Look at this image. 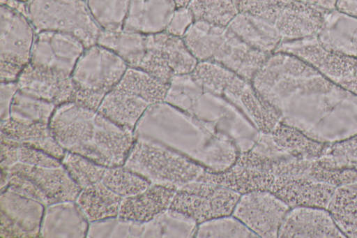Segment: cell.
I'll list each match as a JSON object with an SVG mask.
<instances>
[{
  "mask_svg": "<svg viewBox=\"0 0 357 238\" xmlns=\"http://www.w3.org/2000/svg\"><path fill=\"white\" fill-rule=\"evenodd\" d=\"M252 83L281 122L312 139L335 143L357 135V96L294 55L272 53Z\"/></svg>",
  "mask_w": 357,
  "mask_h": 238,
  "instance_id": "1",
  "label": "cell"
},
{
  "mask_svg": "<svg viewBox=\"0 0 357 238\" xmlns=\"http://www.w3.org/2000/svg\"><path fill=\"white\" fill-rule=\"evenodd\" d=\"M135 139L155 141L182 152L206 170L222 171L235 163L240 153L230 137L212 125L163 101L149 105L133 131Z\"/></svg>",
  "mask_w": 357,
  "mask_h": 238,
  "instance_id": "2",
  "label": "cell"
},
{
  "mask_svg": "<svg viewBox=\"0 0 357 238\" xmlns=\"http://www.w3.org/2000/svg\"><path fill=\"white\" fill-rule=\"evenodd\" d=\"M151 184L178 190L206 170L187 156L159 142L136 138L123 164Z\"/></svg>",
  "mask_w": 357,
  "mask_h": 238,
  "instance_id": "3",
  "label": "cell"
},
{
  "mask_svg": "<svg viewBox=\"0 0 357 238\" xmlns=\"http://www.w3.org/2000/svg\"><path fill=\"white\" fill-rule=\"evenodd\" d=\"M128 68L119 55L105 47L96 43L85 48L72 73L75 86L72 101L97 111Z\"/></svg>",
  "mask_w": 357,
  "mask_h": 238,
  "instance_id": "4",
  "label": "cell"
},
{
  "mask_svg": "<svg viewBox=\"0 0 357 238\" xmlns=\"http://www.w3.org/2000/svg\"><path fill=\"white\" fill-rule=\"evenodd\" d=\"M28 17L37 33L59 31L73 35L85 47L97 43L102 29L85 0H31Z\"/></svg>",
  "mask_w": 357,
  "mask_h": 238,
  "instance_id": "5",
  "label": "cell"
},
{
  "mask_svg": "<svg viewBox=\"0 0 357 238\" xmlns=\"http://www.w3.org/2000/svg\"><path fill=\"white\" fill-rule=\"evenodd\" d=\"M240 196L223 186L197 180L176 190L170 209L198 225L232 214Z\"/></svg>",
  "mask_w": 357,
  "mask_h": 238,
  "instance_id": "6",
  "label": "cell"
},
{
  "mask_svg": "<svg viewBox=\"0 0 357 238\" xmlns=\"http://www.w3.org/2000/svg\"><path fill=\"white\" fill-rule=\"evenodd\" d=\"M100 113L70 101L58 105L49 126L66 150L88 158L96 133Z\"/></svg>",
  "mask_w": 357,
  "mask_h": 238,
  "instance_id": "7",
  "label": "cell"
},
{
  "mask_svg": "<svg viewBox=\"0 0 357 238\" xmlns=\"http://www.w3.org/2000/svg\"><path fill=\"white\" fill-rule=\"evenodd\" d=\"M290 207L269 191L241 195L232 215L258 237L275 238Z\"/></svg>",
  "mask_w": 357,
  "mask_h": 238,
  "instance_id": "8",
  "label": "cell"
},
{
  "mask_svg": "<svg viewBox=\"0 0 357 238\" xmlns=\"http://www.w3.org/2000/svg\"><path fill=\"white\" fill-rule=\"evenodd\" d=\"M0 207L1 237H40L43 204L5 188L1 191Z\"/></svg>",
  "mask_w": 357,
  "mask_h": 238,
  "instance_id": "9",
  "label": "cell"
},
{
  "mask_svg": "<svg viewBox=\"0 0 357 238\" xmlns=\"http://www.w3.org/2000/svg\"><path fill=\"white\" fill-rule=\"evenodd\" d=\"M85 46L75 36L59 31L36 34L29 63L34 66L72 75Z\"/></svg>",
  "mask_w": 357,
  "mask_h": 238,
  "instance_id": "10",
  "label": "cell"
},
{
  "mask_svg": "<svg viewBox=\"0 0 357 238\" xmlns=\"http://www.w3.org/2000/svg\"><path fill=\"white\" fill-rule=\"evenodd\" d=\"M0 61L24 68L30 61L36 32L25 15L1 5Z\"/></svg>",
  "mask_w": 357,
  "mask_h": 238,
  "instance_id": "11",
  "label": "cell"
},
{
  "mask_svg": "<svg viewBox=\"0 0 357 238\" xmlns=\"http://www.w3.org/2000/svg\"><path fill=\"white\" fill-rule=\"evenodd\" d=\"M8 171L29 179L41 194L45 207L59 202L75 201L82 190L63 165L42 168L17 163Z\"/></svg>",
  "mask_w": 357,
  "mask_h": 238,
  "instance_id": "12",
  "label": "cell"
},
{
  "mask_svg": "<svg viewBox=\"0 0 357 238\" xmlns=\"http://www.w3.org/2000/svg\"><path fill=\"white\" fill-rule=\"evenodd\" d=\"M280 238H344L330 212L324 208H290L280 225Z\"/></svg>",
  "mask_w": 357,
  "mask_h": 238,
  "instance_id": "13",
  "label": "cell"
},
{
  "mask_svg": "<svg viewBox=\"0 0 357 238\" xmlns=\"http://www.w3.org/2000/svg\"><path fill=\"white\" fill-rule=\"evenodd\" d=\"M19 89L56 105L72 101L75 86L72 75L36 67L29 63L18 79Z\"/></svg>",
  "mask_w": 357,
  "mask_h": 238,
  "instance_id": "14",
  "label": "cell"
},
{
  "mask_svg": "<svg viewBox=\"0 0 357 238\" xmlns=\"http://www.w3.org/2000/svg\"><path fill=\"white\" fill-rule=\"evenodd\" d=\"M269 55L245 43L227 27L210 62L252 81Z\"/></svg>",
  "mask_w": 357,
  "mask_h": 238,
  "instance_id": "15",
  "label": "cell"
},
{
  "mask_svg": "<svg viewBox=\"0 0 357 238\" xmlns=\"http://www.w3.org/2000/svg\"><path fill=\"white\" fill-rule=\"evenodd\" d=\"M337 187L307 175L275 179L271 190L290 208L310 207L327 209Z\"/></svg>",
  "mask_w": 357,
  "mask_h": 238,
  "instance_id": "16",
  "label": "cell"
},
{
  "mask_svg": "<svg viewBox=\"0 0 357 238\" xmlns=\"http://www.w3.org/2000/svg\"><path fill=\"white\" fill-rule=\"evenodd\" d=\"M89 226V221L75 200L56 202L45 208L40 237L84 238Z\"/></svg>",
  "mask_w": 357,
  "mask_h": 238,
  "instance_id": "17",
  "label": "cell"
},
{
  "mask_svg": "<svg viewBox=\"0 0 357 238\" xmlns=\"http://www.w3.org/2000/svg\"><path fill=\"white\" fill-rule=\"evenodd\" d=\"M176 8L174 0H130L123 30L143 34L164 31Z\"/></svg>",
  "mask_w": 357,
  "mask_h": 238,
  "instance_id": "18",
  "label": "cell"
},
{
  "mask_svg": "<svg viewBox=\"0 0 357 238\" xmlns=\"http://www.w3.org/2000/svg\"><path fill=\"white\" fill-rule=\"evenodd\" d=\"M326 11L291 0L275 22L282 42L317 36Z\"/></svg>",
  "mask_w": 357,
  "mask_h": 238,
  "instance_id": "19",
  "label": "cell"
},
{
  "mask_svg": "<svg viewBox=\"0 0 357 238\" xmlns=\"http://www.w3.org/2000/svg\"><path fill=\"white\" fill-rule=\"evenodd\" d=\"M317 38L326 49L357 58V17L337 9L326 11Z\"/></svg>",
  "mask_w": 357,
  "mask_h": 238,
  "instance_id": "20",
  "label": "cell"
},
{
  "mask_svg": "<svg viewBox=\"0 0 357 238\" xmlns=\"http://www.w3.org/2000/svg\"><path fill=\"white\" fill-rule=\"evenodd\" d=\"M176 190L151 184L145 191L122 199L118 217L146 223L170 208Z\"/></svg>",
  "mask_w": 357,
  "mask_h": 238,
  "instance_id": "21",
  "label": "cell"
},
{
  "mask_svg": "<svg viewBox=\"0 0 357 238\" xmlns=\"http://www.w3.org/2000/svg\"><path fill=\"white\" fill-rule=\"evenodd\" d=\"M198 180L214 183L241 195L257 191H271L275 177L262 170L234 163L222 171L206 170Z\"/></svg>",
  "mask_w": 357,
  "mask_h": 238,
  "instance_id": "22",
  "label": "cell"
},
{
  "mask_svg": "<svg viewBox=\"0 0 357 238\" xmlns=\"http://www.w3.org/2000/svg\"><path fill=\"white\" fill-rule=\"evenodd\" d=\"M227 27L252 47L271 54L282 42L275 23L243 13H238Z\"/></svg>",
  "mask_w": 357,
  "mask_h": 238,
  "instance_id": "23",
  "label": "cell"
},
{
  "mask_svg": "<svg viewBox=\"0 0 357 238\" xmlns=\"http://www.w3.org/2000/svg\"><path fill=\"white\" fill-rule=\"evenodd\" d=\"M149 105L142 98L114 88L105 95L97 111L119 126L133 132Z\"/></svg>",
  "mask_w": 357,
  "mask_h": 238,
  "instance_id": "24",
  "label": "cell"
},
{
  "mask_svg": "<svg viewBox=\"0 0 357 238\" xmlns=\"http://www.w3.org/2000/svg\"><path fill=\"white\" fill-rule=\"evenodd\" d=\"M270 134L275 146L284 154L310 161L326 155L331 144L312 139L296 128L281 121Z\"/></svg>",
  "mask_w": 357,
  "mask_h": 238,
  "instance_id": "25",
  "label": "cell"
},
{
  "mask_svg": "<svg viewBox=\"0 0 357 238\" xmlns=\"http://www.w3.org/2000/svg\"><path fill=\"white\" fill-rule=\"evenodd\" d=\"M122 199L99 181L82 188L75 201L91 223L117 217Z\"/></svg>",
  "mask_w": 357,
  "mask_h": 238,
  "instance_id": "26",
  "label": "cell"
},
{
  "mask_svg": "<svg viewBox=\"0 0 357 238\" xmlns=\"http://www.w3.org/2000/svg\"><path fill=\"white\" fill-rule=\"evenodd\" d=\"M326 209L346 237H357V184L337 187Z\"/></svg>",
  "mask_w": 357,
  "mask_h": 238,
  "instance_id": "27",
  "label": "cell"
},
{
  "mask_svg": "<svg viewBox=\"0 0 357 238\" xmlns=\"http://www.w3.org/2000/svg\"><path fill=\"white\" fill-rule=\"evenodd\" d=\"M97 44L115 52L128 67L137 68L144 53L145 34L124 30L102 31Z\"/></svg>",
  "mask_w": 357,
  "mask_h": 238,
  "instance_id": "28",
  "label": "cell"
},
{
  "mask_svg": "<svg viewBox=\"0 0 357 238\" xmlns=\"http://www.w3.org/2000/svg\"><path fill=\"white\" fill-rule=\"evenodd\" d=\"M114 88L134 94L151 105L165 101L169 84L141 69L128 67Z\"/></svg>",
  "mask_w": 357,
  "mask_h": 238,
  "instance_id": "29",
  "label": "cell"
},
{
  "mask_svg": "<svg viewBox=\"0 0 357 238\" xmlns=\"http://www.w3.org/2000/svg\"><path fill=\"white\" fill-rule=\"evenodd\" d=\"M227 27L194 22L182 38L198 62L210 61Z\"/></svg>",
  "mask_w": 357,
  "mask_h": 238,
  "instance_id": "30",
  "label": "cell"
},
{
  "mask_svg": "<svg viewBox=\"0 0 357 238\" xmlns=\"http://www.w3.org/2000/svg\"><path fill=\"white\" fill-rule=\"evenodd\" d=\"M163 58L175 75L191 73L198 61L191 53L182 37L167 31L153 34Z\"/></svg>",
  "mask_w": 357,
  "mask_h": 238,
  "instance_id": "31",
  "label": "cell"
},
{
  "mask_svg": "<svg viewBox=\"0 0 357 238\" xmlns=\"http://www.w3.org/2000/svg\"><path fill=\"white\" fill-rule=\"evenodd\" d=\"M197 227L194 221L169 208L144 223L142 237H193Z\"/></svg>",
  "mask_w": 357,
  "mask_h": 238,
  "instance_id": "32",
  "label": "cell"
},
{
  "mask_svg": "<svg viewBox=\"0 0 357 238\" xmlns=\"http://www.w3.org/2000/svg\"><path fill=\"white\" fill-rule=\"evenodd\" d=\"M56 107L52 102L27 94L19 89L11 104L10 118L22 124H49Z\"/></svg>",
  "mask_w": 357,
  "mask_h": 238,
  "instance_id": "33",
  "label": "cell"
},
{
  "mask_svg": "<svg viewBox=\"0 0 357 238\" xmlns=\"http://www.w3.org/2000/svg\"><path fill=\"white\" fill-rule=\"evenodd\" d=\"M102 31H120L128 14L130 0H85Z\"/></svg>",
  "mask_w": 357,
  "mask_h": 238,
  "instance_id": "34",
  "label": "cell"
},
{
  "mask_svg": "<svg viewBox=\"0 0 357 238\" xmlns=\"http://www.w3.org/2000/svg\"><path fill=\"white\" fill-rule=\"evenodd\" d=\"M195 22L227 27L238 13L232 0H190L188 4Z\"/></svg>",
  "mask_w": 357,
  "mask_h": 238,
  "instance_id": "35",
  "label": "cell"
},
{
  "mask_svg": "<svg viewBox=\"0 0 357 238\" xmlns=\"http://www.w3.org/2000/svg\"><path fill=\"white\" fill-rule=\"evenodd\" d=\"M101 181L123 198L140 193L151 185L146 179L123 165L107 168Z\"/></svg>",
  "mask_w": 357,
  "mask_h": 238,
  "instance_id": "36",
  "label": "cell"
},
{
  "mask_svg": "<svg viewBox=\"0 0 357 238\" xmlns=\"http://www.w3.org/2000/svg\"><path fill=\"white\" fill-rule=\"evenodd\" d=\"M61 164L81 189L102 181L107 169L76 153L66 151Z\"/></svg>",
  "mask_w": 357,
  "mask_h": 238,
  "instance_id": "37",
  "label": "cell"
},
{
  "mask_svg": "<svg viewBox=\"0 0 357 238\" xmlns=\"http://www.w3.org/2000/svg\"><path fill=\"white\" fill-rule=\"evenodd\" d=\"M197 238H257L258 237L232 214L197 225Z\"/></svg>",
  "mask_w": 357,
  "mask_h": 238,
  "instance_id": "38",
  "label": "cell"
},
{
  "mask_svg": "<svg viewBox=\"0 0 357 238\" xmlns=\"http://www.w3.org/2000/svg\"><path fill=\"white\" fill-rule=\"evenodd\" d=\"M317 161L326 168L357 170V135L341 142L331 143L326 154Z\"/></svg>",
  "mask_w": 357,
  "mask_h": 238,
  "instance_id": "39",
  "label": "cell"
},
{
  "mask_svg": "<svg viewBox=\"0 0 357 238\" xmlns=\"http://www.w3.org/2000/svg\"><path fill=\"white\" fill-rule=\"evenodd\" d=\"M1 136L14 140L20 145L31 147L38 140L52 135L49 124L18 123L10 118L1 121Z\"/></svg>",
  "mask_w": 357,
  "mask_h": 238,
  "instance_id": "40",
  "label": "cell"
},
{
  "mask_svg": "<svg viewBox=\"0 0 357 238\" xmlns=\"http://www.w3.org/2000/svg\"><path fill=\"white\" fill-rule=\"evenodd\" d=\"M137 68L141 69L165 84H169L174 75L158 47L153 34H145V50Z\"/></svg>",
  "mask_w": 357,
  "mask_h": 238,
  "instance_id": "41",
  "label": "cell"
},
{
  "mask_svg": "<svg viewBox=\"0 0 357 238\" xmlns=\"http://www.w3.org/2000/svg\"><path fill=\"white\" fill-rule=\"evenodd\" d=\"M239 13L256 16L275 23L291 0H232Z\"/></svg>",
  "mask_w": 357,
  "mask_h": 238,
  "instance_id": "42",
  "label": "cell"
},
{
  "mask_svg": "<svg viewBox=\"0 0 357 238\" xmlns=\"http://www.w3.org/2000/svg\"><path fill=\"white\" fill-rule=\"evenodd\" d=\"M307 176L335 187L357 184V170L352 168L329 169L313 161Z\"/></svg>",
  "mask_w": 357,
  "mask_h": 238,
  "instance_id": "43",
  "label": "cell"
},
{
  "mask_svg": "<svg viewBox=\"0 0 357 238\" xmlns=\"http://www.w3.org/2000/svg\"><path fill=\"white\" fill-rule=\"evenodd\" d=\"M18 163L34 167L56 168L62 165L61 160L33 147L20 145Z\"/></svg>",
  "mask_w": 357,
  "mask_h": 238,
  "instance_id": "44",
  "label": "cell"
},
{
  "mask_svg": "<svg viewBox=\"0 0 357 238\" xmlns=\"http://www.w3.org/2000/svg\"><path fill=\"white\" fill-rule=\"evenodd\" d=\"M194 22L192 15L187 6L177 7L165 31L174 36L183 37Z\"/></svg>",
  "mask_w": 357,
  "mask_h": 238,
  "instance_id": "45",
  "label": "cell"
},
{
  "mask_svg": "<svg viewBox=\"0 0 357 238\" xmlns=\"http://www.w3.org/2000/svg\"><path fill=\"white\" fill-rule=\"evenodd\" d=\"M0 140V168L1 169L8 170L11 167L19 162L18 148L20 144L14 140L1 135Z\"/></svg>",
  "mask_w": 357,
  "mask_h": 238,
  "instance_id": "46",
  "label": "cell"
},
{
  "mask_svg": "<svg viewBox=\"0 0 357 238\" xmlns=\"http://www.w3.org/2000/svg\"><path fill=\"white\" fill-rule=\"evenodd\" d=\"M19 90L17 82H1L0 112L1 121L10 117V107L15 94Z\"/></svg>",
  "mask_w": 357,
  "mask_h": 238,
  "instance_id": "47",
  "label": "cell"
},
{
  "mask_svg": "<svg viewBox=\"0 0 357 238\" xmlns=\"http://www.w3.org/2000/svg\"><path fill=\"white\" fill-rule=\"evenodd\" d=\"M119 219L117 216L89 223L86 237H112Z\"/></svg>",
  "mask_w": 357,
  "mask_h": 238,
  "instance_id": "48",
  "label": "cell"
},
{
  "mask_svg": "<svg viewBox=\"0 0 357 238\" xmlns=\"http://www.w3.org/2000/svg\"><path fill=\"white\" fill-rule=\"evenodd\" d=\"M24 68L13 64L0 61L1 82H17Z\"/></svg>",
  "mask_w": 357,
  "mask_h": 238,
  "instance_id": "49",
  "label": "cell"
},
{
  "mask_svg": "<svg viewBox=\"0 0 357 238\" xmlns=\"http://www.w3.org/2000/svg\"><path fill=\"white\" fill-rule=\"evenodd\" d=\"M1 5L6 6L28 17L29 6L26 2L20 0H1Z\"/></svg>",
  "mask_w": 357,
  "mask_h": 238,
  "instance_id": "50",
  "label": "cell"
},
{
  "mask_svg": "<svg viewBox=\"0 0 357 238\" xmlns=\"http://www.w3.org/2000/svg\"><path fill=\"white\" fill-rule=\"evenodd\" d=\"M336 9L357 17V0H337Z\"/></svg>",
  "mask_w": 357,
  "mask_h": 238,
  "instance_id": "51",
  "label": "cell"
},
{
  "mask_svg": "<svg viewBox=\"0 0 357 238\" xmlns=\"http://www.w3.org/2000/svg\"><path fill=\"white\" fill-rule=\"evenodd\" d=\"M339 84L357 96V78L341 82Z\"/></svg>",
  "mask_w": 357,
  "mask_h": 238,
  "instance_id": "52",
  "label": "cell"
},
{
  "mask_svg": "<svg viewBox=\"0 0 357 238\" xmlns=\"http://www.w3.org/2000/svg\"><path fill=\"white\" fill-rule=\"evenodd\" d=\"M177 7H182L188 6L190 0H174Z\"/></svg>",
  "mask_w": 357,
  "mask_h": 238,
  "instance_id": "53",
  "label": "cell"
},
{
  "mask_svg": "<svg viewBox=\"0 0 357 238\" xmlns=\"http://www.w3.org/2000/svg\"><path fill=\"white\" fill-rule=\"evenodd\" d=\"M20 1L29 3L31 0H20Z\"/></svg>",
  "mask_w": 357,
  "mask_h": 238,
  "instance_id": "54",
  "label": "cell"
}]
</instances>
